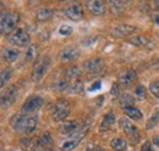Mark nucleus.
<instances>
[{
    "instance_id": "40",
    "label": "nucleus",
    "mask_w": 159,
    "mask_h": 151,
    "mask_svg": "<svg viewBox=\"0 0 159 151\" xmlns=\"http://www.w3.org/2000/svg\"><path fill=\"white\" fill-rule=\"evenodd\" d=\"M93 151H103V149L102 148H99V146H97V148H94V150Z\"/></svg>"
},
{
    "instance_id": "1",
    "label": "nucleus",
    "mask_w": 159,
    "mask_h": 151,
    "mask_svg": "<svg viewBox=\"0 0 159 151\" xmlns=\"http://www.w3.org/2000/svg\"><path fill=\"white\" fill-rule=\"evenodd\" d=\"M37 117L36 115H21L14 114L10 119V125L14 130L22 133H32L37 127Z\"/></svg>"
},
{
    "instance_id": "16",
    "label": "nucleus",
    "mask_w": 159,
    "mask_h": 151,
    "mask_svg": "<svg viewBox=\"0 0 159 151\" xmlns=\"http://www.w3.org/2000/svg\"><path fill=\"white\" fill-rule=\"evenodd\" d=\"M119 125H120V128L124 130V132L126 133L129 136H132L135 133H136V127L127 119V118H120V120H119Z\"/></svg>"
},
{
    "instance_id": "27",
    "label": "nucleus",
    "mask_w": 159,
    "mask_h": 151,
    "mask_svg": "<svg viewBox=\"0 0 159 151\" xmlns=\"http://www.w3.org/2000/svg\"><path fill=\"white\" fill-rule=\"evenodd\" d=\"M159 122V108H157L153 114H152V117L147 120V124H146V129H152V128H154L156 127V124Z\"/></svg>"
},
{
    "instance_id": "9",
    "label": "nucleus",
    "mask_w": 159,
    "mask_h": 151,
    "mask_svg": "<svg viewBox=\"0 0 159 151\" xmlns=\"http://www.w3.org/2000/svg\"><path fill=\"white\" fill-rule=\"evenodd\" d=\"M80 56H81V52H80L79 48L67 47V48H64L62 51H60L59 59L61 61H72V60L80 58Z\"/></svg>"
},
{
    "instance_id": "11",
    "label": "nucleus",
    "mask_w": 159,
    "mask_h": 151,
    "mask_svg": "<svg viewBox=\"0 0 159 151\" xmlns=\"http://www.w3.org/2000/svg\"><path fill=\"white\" fill-rule=\"evenodd\" d=\"M136 77H137V74H136V71L134 69H126L125 71L120 73L119 84L121 86L127 87V86H130L136 80Z\"/></svg>"
},
{
    "instance_id": "20",
    "label": "nucleus",
    "mask_w": 159,
    "mask_h": 151,
    "mask_svg": "<svg viewBox=\"0 0 159 151\" xmlns=\"http://www.w3.org/2000/svg\"><path fill=\"white\" fill-rule=\"evenodd\" d=\"M82 139H80V138H76V136H72L70 140H67V141H65L62 145H61V151H71L74 150L75 148H77V145L80 144V141H81Z\"/></svg>"
},
{
    "instance_id": "15",
    "label": "nucleus",
    "mask_w": 159,
    "mask_h": 151,
    "mask_svg": "<svg viewBox=\"0 0 159 151\" xmlns=\"http://www.w3.org/2000/svg\"><path fill=\"white\" fill-rule=\"evenodd\" d=\"M20 56V51H17L16 48H12V47H7V48H4L2 49V59L7 63H12L15 61Z\"/></svg>"
},
{
    "instance_id": "28",
    "label": "nucleus",
    "mask_w": 159,
    "mask_h": 151,
    "mask_svg": "<svg viewBox=\"0 0 159 151\" xmlns=\"http://www.w3.org/2000/svg\"><path fill=\"white\" fill-rule=\"evenodd\" d=\"M10 76H11V70L10 69H6V70H2L1 71V76H0V85H1V87H4L5 85H6V82L9 81V79H10Z\"/></svg>"
},
{
    "instance_id": "22",
    "label": "nucleus",
    "mask_w": 159,
    "mask_h": 151,
    "mask_svg": "<svg viewBox=\"0 0 159 151\" xmlns=\"http://www.w3.org/2000/svg\"><path fill=\"white\" fill-rule=\"evenodd\" d=\"M67 87H70V82H69V79L65 75L62 76V77H60V79H58L54 82V85H53V89L57 90V91H64Z\"/></svg>"
},
{
    "instance_id": "39",
    "label": "nucleus",
    "mask_w": 159,
    "mask_h": 151,
    "mask_svg": "<svg viewBox=\"0 0 159 151\" xmlns=\"http://www.w3.org/2000/svg\"><path fill=\"white\" fill-rule=\"evenodd\" d=\"M154 6H156V10L159 9V1H156V2H154Z\"/></svg>"
},
{
    "instance_id": "24",
    "label": "nucleus",
    "mask_w": 159,
    "mask_h": 151,
    "mask_svg": "<svg viewBox=\"0 0 159 151\" xmlns=\"http://www.w3.org/2000/svg\"><path fill=\"white\" fill-rule=\"evenodd\" d=\"M124 112L126 115H129L131 119H134V120H139L142 118V112L139 111V108H136V107H129V108H125L124 110Z\"/></svg>"
},
{
    "instance_id": "34",
    "label": "nucleus",
    "mask_w": 159,
    "mask_h": 151,
    "mask_svg": "<svg viewBox=\"0 0 159 151\" xmlns=\"http://www.w3.org/2000/svg\"><path fill=\"white\" fill-rule=\"evenodd\" d=\"M141 151H154L149 140H147V141L143 143V145H142V148H141Z\"/></svg>"
},
{
    "instance_id": "18",
    "label": "nucleus",
    "mask_w": 159,
    "mask_h": 151,
    "mask_svg": "<svg viewBox=\"0 0 159 151\" xmlns=\"http://www.w3.org/2000/svg\"><path fill=\"white\" fill-rule=\"evenodd\" d=\"M118 102H119L120 107H121L122 110H125V108H129V107H134V105H135V98L130 94H122L119 97Z\"/></svg>"
},
{
    "instance_id": "36",
    "label": "nucleus",
    "mask_w": 159,
    "mask_h": 151,
    "mask_svg": "<svg viewBox=\"0 0 159 151\" xmlns=\"http://www.w3.org/2000/svg\"><path fill=\"white\" fill-rule=\"evenodd\" d=\"M118 92H119L118 85H116V84H114V85H113V87H111V90H110V94L114 95V96H116V95H118Z\"/></svg>"
},
{
    "instance_id": "2",
    "label": "nucleus",
    "mask_w": 159,
    "mask_h": 151,
    "mask_svg": "<svg viewBox=\"0 0 159 151\" xmlns=\"http://www.w3.org/2000/svg\"><path fill=\"white\" fill-rule=\"evenodd\" d=\"M49 66H50V58L48 57V56H40V57H38L34 60V63H33L31 79L33 81L42 80L43 76L45 75V73L48 71Z\"/></svg>"
},
{
    "instance_id": "12",
    "label": "nucleus",
    "mask_w": 159,
    "mask_h": 151,
    "mask_svg": "<svg viewBox=\"0 0 159 151\" xmlns=\"http://www.w3.org/2000/svg\"><path fill=\"white\" fill-rule=\"evenodd\" d=\"M87 5V9L96 16H102L104 15L105 12V6H104V2L100 1V0H89L86 2Z\"/></svg>"
},
{
    "instance_id": "7",
    "label": "nucleus",
    "mask_w": 159,
    "mask_h": 151,
    "mask_svg": "<svg viewBox=\"0 0 159 151\" xmlns=\"http://www.w3.org/2000/svg\"><path fill=\"white\" fill-rule=\"evenodd\" d=\"M17 95H19L17 86L16 85H10L1 96V106L4 108H7V107L12 106L17 100Z\"/></svg>"
},
{
    "instance_id": "35",
    "label": "nucleus",
    "mask_w": 159,
    "mask_h": 151,
    "mask_svg": "<svg viewBox=\"0 0 159 151\" xmlns=\"http://www.w3.org/2000/svg\"><path fill=\"white\" fill-rule=\"evenodd\" d=\"M100 85H102V82H100L99 80L98 81H96L93 85H92V87H89V91H94V90H99L100 89Z\"/></svg>"
},
{
    "instance_id": "17",
    "label": "nucleus",
    "mask_w": 159,
    "mask_h": 151,
    "mask_svg": "<svg viewBox=\"0 0 159 151\" xmlns=\"http://www.w3.org/2000/svg\"><path fill=\"white\" fill-rule=\"evenodd\" d=\"M77 122L76 120H69V122H65L61 128H60V132L65 135H72L74 133L77 132Z\"/></svg>"
},
{
    "instance_id": "10",
    "label": "nucleus",
    "mask_w": 159,
    "mask_h": 151,
    "mask_svg": "<svg viewBox=\"0 0 159 151\" xmlns=\"http://www.w3.org/2000/svg\"><path fill=\"white\" fill-rule=\"evenodd\" d=\"M64 14L72 21H80L83 17V9L79 4L71 5V6H69V7H66L64 10Z\"/></svg>"
},
{
    "instance_id": "23",
    "label": "nucleus",
    "mask_w": 159,
    "mask_h": 151,
    "mask_svg": "<svg viewBox=\"0 0 159 151\" xmlns=\"http://www.w3.org/2000/svg\"><path fill=\"white\" fill-rule=\"evenodd\" d=\"M81 74H82V70L80 69L79 66H69L64 71V75L66 76L69 80L70 79H76V77L81 76Z\"/></svg>"
},
{
    "instance_id": "5",
    "label": "nucleus",
    "mask_w": 159,
    "mask_h": 151,
    "mask_svg": "<svg viewBox=\"0 0 159 151\" xmlns=\"http://www.w3.org/2000/svg\"><path fill=\"white\" fill-rule=\"evenodd\" d=\"M43 103H44V100L40 96L32 95V96H30L25 101V103L22 106V113L28 114L32 113V112H36V111H38L40 107L43 106Z\"/></svg>"
},
{
    "instance_id": "42",
    "label": "nucleus",
    "mask_w": 159,
    "mask_h": 151,
    "mask_svg": "<svg viewBox=\"0 0 159 151\" xmlns=\"http://www.w3.org/2000/svg\"><path fill=\"white\" fill-rule=\"evenodd\" d=\"M125 151H126V150H125Z\"/></svg>"
},
{
    "instance_id": "33",
    "label": "nucleus",
    "mask_w": 159,
    "mask_h": 151,
    "mask_svg": "<svg viewBox=\"0 0 159 151\" xmlns=\"http://www.w3.org/2000/svg\"><path fill=\"white\" fill-rule=\"evenodd\" d=\"M135 95H136L139 98H144V96H146V89H144V86L139 85V86L135 89Z\"/></svg>"
},
{
    "instance_id": "41",
    "label": "nucleus",
    "mask_w": 159,
    "mask_h": 151,
    "mask_svg": "<svg viewBox=\"0 0 159 151\" xmlns=\"http://www.w3.org/2000/svg\"><path fill=\"white\" fill-rule=\"evenodd\" d=\"M43 151H54V150H52V149H47V150H43Z\"/></svg>"
},
{
    "instance_id": "3",
    "label": "nucleus",
    "mask_w": 159,
    "mask_h": 151,
    "mask_svg": "<svg viewBox=\"0 0 159 151\" xmlns=\"http://www.w3.org/2000/svg\"><path fill=\"white\" fill-rule=\"evenodd\" d=\"M20 21V15L17 12H1V35H7L12 32Z\"/></svg>"
},
{
    "instance_id": "8",
    "label": "nucleus",
    "mask_w": 159,
    "mask_h": 151,
    "mask_svg": "<svg viewBox=\"0 0 159 151\" xmlns=\"http://www.w3.org/2000/svg\"><path fill=\"white\" fill-rule=\"evenodd\" d=\"M103 68H104V60L100 59V58L89 59V60H86L83 63V69L86 71H88V73H92V74L93 73L94 74L99 73V71L103 70Z\"/></svg>"
},
{
    "instance_id": "6",
    "label": "nucleus",
    "mask_w": 159,
    "mask_h": 151,
    "mask_svg": "<svg viewBox=\"0 0 159 151\" xmlns=\"http://www.w3.org/2000/svg\"><path fill=\"white\" fill-rule=\"evenodd\" d=\"M10 43H12L14 46H17V47H26L30 44V41L31 37L30 35L23 30V28H19L16 30L10 37H9Z\"/></svg>"
},
{
    "instance_id": "29",
    "label": "nucleus",
    "mask_w": 159,
    "mask_h": 151,
    "mask_svg": "<svg viewBox=\"0 0 159 151\" xmlns=\"http://www.w3.org/2000/svg\"><path fill=\"white\" fill-rule=\"evenodd\" d=\"M36 51H37V46H30L28 49H27V53H26V60L30 61L32 60L33 58L36 57Z\"/></svg>"
},
{
    "instance_id": "19",
    "label": "nucleus",
    "mask_w": 159,
    "mask_h": 151,
    "mask_svg": "<svg viewBox=\"0 0 159 151\" xmlns=\"http://www.w3.org/2000/svg\"><path fill=\"white\" fill-rule=\"evenodd\" d=\"M115 122V117H114V113L113 112H108V113L104 115L102 123H100V130H108Z\"/></svg>"
},
{
    "instance_id": "38",
    "label": "nucleus",
    "mask_w": 159,
    "mask_h": 151,
    "mask_svg": "<svg viewBox=\"0 0 159 151\" xmlns=\"http://www.w3.org/2000/svg\"><path fill=\"white\" fill-rule=\"evenodd\" d=\"M153 143L159 146V135H154V136H153Z\"/></svg>"
},
{
    "instance_id": "26",
    "label": "nucleus",
    "mask_w": 159,
    "mask_h": 151,
    "mask_svg": "<svg viewBox=\"0 0 159 151\" xmlns=\"http://www.w3.org/2000/svg\"><path fill=\"white\" fill-rule=\"evenodd\" d=\"M52 16H53V10H50V9H42V10H38L36 12V19L38 21L49 20Z\"/></svg>"
},
{
    "instance_id": "37",
    "label": "nucleus",
    "mask_w": 159,
    "mask_h": 151,
    "mask_svg": "<svg viewBox=\"0 0 159 151\" xmlns=\"http://www.w3.org/2000/svg\"><path fill=\"white\" fill-rule=\"evenodd\" d=\"M152 20H153L156 23L159 25V14H153V15H152Z\"/></svg>"
},
{
    "instance_id": "25",
    "label": "nucleus",
    "mask_w": 159,
    "mask_h": 151,
    "mask_svg": "<svg viewBox=\"0 0 159 151\" xmlns=\"http://www.w3.org/2000/svg\"><path fill=\"white\" fill-rule=\"evenodd\" d=\"M110 145L115 151H125V149H126V141L124 139H121V138L113 139L110 141Z\"/></svg>"
},
{
    "instance_id": "14",
    "label": "nucleus",
    "mask_w": 159,
    "mask_h": 151,
    "mask_svg": "<svg viewBox=\"0 0 159 151\" xmlns=\"http://www.w3.org/2000/svg\"><path fill=\"white\" fill-rule=\"evenodd\" d=\"M129 43H131L136 47H139V48H146V49H153L154 48V43H152L144 36H135L134 38H130Z\"/></svg>"
},
{
    "instance_id": "32",
    "label": "nucleus",
    "mask_w": 159,
    "mask_h": 151,
    "mask_svg": "<svg viewBox=\"0 0 159 151\" xmlns=\"http://www.w3.org/2000/svg\"><path fill=\"white\" fill-rule=\"evenodd\" d=\"M70 89H71L72 92H81V91L83 90V84H82L81 81H75V82L70 86Z\"/></svg>"
},
{
    "instance_id": "4",
    "label": "nucleus",
    "mask_w": 159,
    "mask_h": 151,
    "mask_svg": "<svg viewBox=\"0 0 159 151\" xmlns=\"http://www.w3.org/2000/svg\"><path fill=\"white\" fill-rule=\"evenodd\" d=\"M70 113V103L65 98H59L55 103V110L53 114V119L55 122H61L64 120Z\"/></svg>"
},
{
    "instance_id": "13",
    "label": "nucleus",
    "mask_w": 159,
    "mask_h": 151,
    "mask_svg": "<svg viewBox=\"0 0 159 151\" xmlns=\"http://www.w3.org/2000/svg\"><path fill=\"white\" fill-rule=\"evenodd\" d=\"M137 31V28L135 26H131V25H120L116 26L111 30V33L115 35V36H119V37H125V36H130L132 33H135Z\"/></svg>"
},
{
    "instance_id": "31",
    "label": "nucleus",
    "mask_w": 159,
    "mask_h": 151,
    "mask_svg": "<svg viewBox=\"0 0 159 151\" xmlns=\"http://www.w3.org/2000/svg\"><path fill=\"white\" fill-rule=\"evenodd\" d=\"M59 33L62 36H69V35L72 33V27H70L67 25H62L59 28Z\"/></svg>"
},
{
    "instance_id": "30",
    "label": "nucleus",
    "mask_w": 159,
    "mask_h": 151,
    "mask_svg": "<svg viewBox=\"0 0 159 151\" xmlns=\"http://www.w3.org/2000/svg\"><path fill=\"white\" fill-rule=\"evenodd\" d=\"M149 91L153 94V96H156V97L159 98V81L151 82V85H149Z\"/></svg>"
},
{
    "instance_id": "21",
    "label": "nucleus",
    "mask_w": 159,
    "mask_h": 151,
    "mask_svg": "<svg viewBox=\"0 0 159 151\" xmlns=\"http://www.w3.org/2000/svg\"><path fill=\"white\" fill-rule=\"evenodd\" d=\"M38 141H39L42 149H44V150H47L48 148L53 146V139H52L50 134L48 132L43 133V134L40 135V138H38Z\"/></svg>"
}]
</instances>
